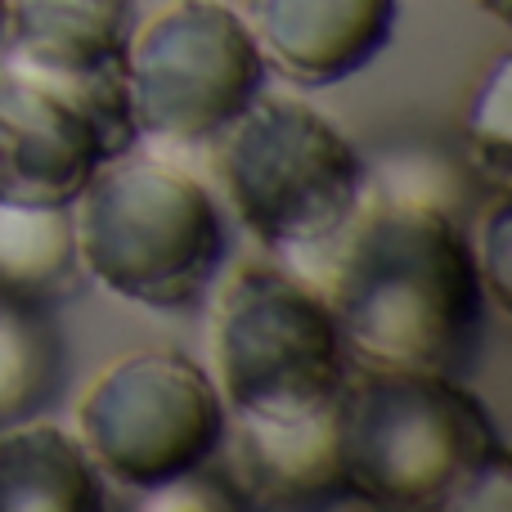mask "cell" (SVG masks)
Segmentation results:
<instances>
[{
	"label": "cell",
	"mask_w": 512,
	"mask_h": 512,
	"mask_svg": "<svg viewBox=\"0 0 512 512\" xmlns=\"http://www.w3.org/2000/svg\"><path fill=\"white\" fill-rule=\"evenodd\" d=\"M315 270L355 369L468 378L481 364L490 297L459 216L364 194Z\"/></svg>",
	"instance_id": "1"
},
{
	"label": "cell",
	"mask_w": 512,
	"mask_h": 512,
	"mask_svg": "<svg viewBox=\"0 0 512 512\" xmlns=\"http://www.w3.org/2000/svg\"><path fill=\"white\" fill-rule=\"evenodd\" d=\"M346 499L382 512L508 508L512 463L468 378L355 369L342 391Z\"/></svg>",
	"instance_id": "2"
},
{
	"label": "cell",
	"mask_w": 512,
	"mask_h": 512,
	"mask_svg": "<svg viewBox=\"0 0 512 512\" xmlns=\"http://www.w3.org/2000/svg\"><path fill=\"white\" fill-rule=\"evenodd\" d=\"M72 225L86 279L162 315L203 306L230 256L212 189L140 144L95 171L72 203Z\"/></svg>",
	"instance_id": "3"
},
{
	"label": "cell",
	"mask_w": 512,
	"mask_h": 512,
	"mask_svg": "<svg viewBox=\"0 0 512 512\" xmlns=\"http://www.w3.org/2000/svg\"><path fill=\"white\" fill-rule=\"evenodd\" d=\"M212 167L265 252L315 270L364 203V158L319 108L261 95L216 140Z\"/></svg>",
	"instance_id": "4"
},
{
	"label": "cell",
	"mask_w": 512,
	"mask_h": 512,
	"mask_svg": "<svg viewBox=\"0 0 512 512\" xmlns=\"http://www.w3.org/2000/svg\"><path fill=\"white\" fill-rule=\"evenodd\" d=\"M265 68L239 9L171 0L140 18L122 54V95L135 144L185 167L265 95Z\"/></svg>",
	"instance_id": "5"
},
{
	"label": "cell",
	"mask_w": 512,
	"mask_h": 512,
	"mask_svg": "<svg viewBox=\"0 0 512 512\" xmlns=\"http://www.w3.org/2000/svg\"><path fill=\"white\" fill-rule=\"evenodd\" d=\"M212 355L230 423H301L342 400L351 378L342 328L319 283L279 265H243L212 310Z\"/></svg>",
	"instance_id": "6"
},
{
	"label": "cell",
	"mask_w": 512,
	"mask_h": 512,
	"mask_svg": "<svg viewBox=\"0 0 512 512\" xmlns=\"http://www.w3.org/2000/svg\"><path fill=\"white\" fill-rule=\"evenodd\" d=\"M225 400L216 378L180 351H131L77 400V427L99 477L117 490H153L221 454Z\"/></svg>",
	"instance_id": "7"
},
{
	"label": "cell",
	"mask_w": 512,
	"mask_h": 512,
	"mask_svg": "<svg viewBox=\"0 0 512 512\" xmlns=\"http://www.w3.org/2000/svg\"><path fill=\"white\" fill-rule=\"evenodd\" d=\"M135 149L122 77L72 86L0 63V203L72 207L108 158Z\"/></svg>",
	"instance_id": "8"
},
{
	"label": "cell",
	"mask_w": 512,
	"mask_h": 512,
	"mask_svg": "<svg viewBox=\"0 0 512 512\" xmlns=\"http://www.w3.org/2000/svg\"><path fill=\"white\" fill-rule=\"evenodd\" d=\"M396 0H248V23L265 68L292 86H337L364 72L396 36Z\"/></svg>",
	"instance_id": "9"
},
{
	"label": "cell",
	"mask_w": 512,
	"mask_h": 512,
	"mask_svg": "<svg viewBox=\"0 0 512 512\" xmlns=\"http://www.w3.org/2000/svg\"><path fill=\"white\" fill-rule=\"evenodd\" d=\"M346 391V387H342ZM221 450L248 508H337L342 472V400L301 423H225Z\"/></svg>",
	"instance_id": "10"
},
{
	"label": "cell",
	"mask_w": 512,
	"mask_h": 512,
	"mask_svg": "<svg viewBox=\"0 0 512 512\" xmlns=\"http://www.w3.org/2000/svg\"><path fill=\"white\" fill-rule=\"evenodd\" d=\"M135 0H5V59L45 77L95 86L122 77Z\"/></svg>",
	"instance_id": "11"
},
{
	"label": "cell",
	"mask_w": 512,
	"mask_h": 512,
	"mask_svg": "<svg viewBox=\"0 0 512 512\" xmlns=\"http://www.w3.org/2000/svg\"><path fill=\"white\" fill-rule=\"evenodd\" d=\"M108 481L99 477L77 432L45 418L0 427V512H104Z\"/></svg>",
	"instance_id": "12"
},
{
	"label": "cell",
	"mask_w": 512,
	"mask_h": 512,
	"mask_svg": "<svg viewBox=\"0 0 512 512\" xmlns=\"http://www.w3.org/2000/svg\"><path fill=\"white\" fill-rule=\"evenodd\" d=\"M86 283L77 256L72 207H9L0 203V292L54 301L72 297Z\"/></svg>",
	"instance_id": "13"
},
{
	"label": "cell",
	"mask_w": 512,
	"mask_h": 512,
	"mask_svg": "<svg viewBox=\"0 0 512 512\" xmlns=\"http://www.w3.org/2000/svg\"><path fill=\"white\" fill-rule=\"evenodd\" d=\"M63 333L54 306L0 292V427L32 418L63 387Z\"/></svg>",
	"instance_id": "14"
},
{
	"label": "cell",
	"mask_w": 512,
	"mask_h": 512,
	"mask_svg": "<svg viewBox=\"0 0 512 512\" xmlns=\"http://www.w3.org/2000/svg\"><path fill=\"white\" fill-rule=\"evenodd\" d=\"M364 180L369 198H387V203H418V207H441V212L459 216L463 203H472V194H486L477 167L459 162L454 153L436 149V144H396V149L378 153L373 162H364Z\"/></svg>",
	"instance_id": "15"
},
{
	"label": "cell",
	"mask_w": 512,
	"mask_h": 512,
	"mask_svg": "<svg viewBox=\"0 0 512 512\" xmlns=\"http://www.w3.org/2000/svg\"><path fill=\"white\" fill-rule=\"evenodd\" d=\"M463 135L472 149V167L486 185H508L512 171V54H495L490 72L477 81L463 113Z\"/></svg>",
	"instance_id": "16"
},
{
	"label": "cell",
	"mask_w": 512,
	"mask_h": 512,
	"mask_svg": "<svg viewBox=\"0 0 512 512\" xmlns=\"http://www.w3.org/2000/svg\"><path fill=\"white\" fill-rule=\"evenodd\" d=\"M468 243H472V256H477L481 283H486L490 310L508 315L512 310V189L508 185L490 189Z\"/></svg>",
	"instance_id": "17"
},
{
	"label": "cell",
	"mask_w": 512,
	"mask_h": 512,
	"mask_svg": "<svg viewBox=\"0 0 512 512\" xmlns=\"http://www.w3.org/2000/svg\"><path fill=\"white\" fill-rule=\"evenodd\" d=\"M135 508L140 512H243L248 499L239 495L230 472H216L212 463H203V468L180 472V477L162 481L153 490H140Z\"/></svg>",
	"instance_id": "18"
},
{
	"label": "cell",
	"mask_w": 512,
	"mask_h": 512,
	"mask_svg": "<svg viewBox=\"0 0 512 512\" xmlns=\"http://www.w3.org/2000/svg\"><path fill=\"white\" fill-rule=\"evenodd\" d=\"M477 5L486 9V14H495L499 23H508V18H512V0H477Z\"/></svg>",
	"instance_id": "19"
},
{
	"label": "cell",
	"mask_w": 512,
	"mask_h": 512,
	"mask_svg": "<svg viewBox=\"0 0 512 512\" xmlns=\"http://www.w3.org/2000/svg\"><path fill=\"white\" fill-rule=\"evenodd\" d=\"M0 36H5V0H0Z\"/></svg>",
	"instance_id": "20"
}]
</instances>
